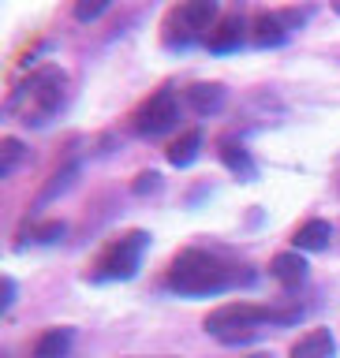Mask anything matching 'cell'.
<instances>
[{
    "mask_svg": "<svg viewBox=\"0 0 340 358\" xmlns=\"http://www.w3.org/2000/svg\"><path fill=\"white\" fill-rule=\"evenodd\" d=\"M184 97L198 116H210V112H217L224 105V86L221 83H195L184 90Z\"/></svg>",
    "mask_w": 340,
    "mask_h": 358,
    "instance_id": "obj_8",
    "label": "cell"
},
{
    "mask_svg": "<svg viewBox=\"0 0 340 358\" xmlns=\"http://www.w3.org/2000/svg\"><path fill=\"white\" fill-rule=\"evenodd\" d=\"M109 11V0H94V4H90V0H83V4H75V19H97V15H105Z\"/></svg>",
    "mask_w": 340,
    "mask_h": 358,
    "instance_id": "obj_18",
    "label": "cell"
},
{
    "mask_svg": "<svg viewBox=\"0 0 340 358\" xmlns=\"http://www.w3.org/2000/svg\"><path fill=\"white\" fill-rule=\"evenodd\" d=\"M64 71L60 67H38L27 83L15 90V97H11V108L22 112V123H34V127H41L45 120L53 116L56 108H60L64 101Z\"/></svg>",
    "mask_w": 340,
    "mask_h": 358,
    "instance_id": "obj_2",
    "label": "cell"
},
{
    "mask_svg": "<svg viewBox=\"0 0 340 358\" xmlns=\"http://www.w3.org/2000/svg\"><path fill=\"white\" fill-rule=\"evenodd\" d=\"M217 4L213 0H187V4H179L168 11V19H165V41L172 45H191V41H202L206 38L210 41V34L213 27H217Z\"/></svg>",
    "mask_w": 340,
    "mask_h": 358,
    "instance_id": "obj_4",
    "label": "cell"
},
{
    "mask_svg": "<svg viewBox=\"0 0 340 358\" xmlns=\"http://www.w3.org/2000/svg\"><path fill=\"white\" fill-rule=\"evenodd\" d=\"M198 150H202V131H198V127H191V131H184L172 145H168V164L187 168V164L198 157Z\"/></svg>",
    "mask_w": 340,
    "mask_h": 358,
    "instance_id": "obj_14",
    "label": "cell"
},
{
    "mask_svg": "<svg viewBox=\"0 0 340 358\" xmlns=\"http://www.w3.org/2000/svg\"><path fill=\"white\" fill-rule=\"evenodd\" d=\"M333 11H336V15H340V0H336V4H333Z\"/></svg>",
    "mask_w": 340,
    "mask_h": 358,
    "instance_id": "obj_21",
    "label": "cell"
},
{
    "mask_svg": "<svg viewBox=\"0 0 340 358\" xmlns=\"http://www.w3.org/2000/svg\"><path fill=\"white\" fill-rule=\"evenodd\" d=\"M168 287L187 299H206L229 287V268L206 250H179L168 265Z\"/></svg>",
    "mask_w": 340,
    "mask_h": 358,
    "instance_id": "obj_1",
    "label": "cell"
},
{
    "mask_svg": "<svg viewBox=\"0 0 340 358\" xmlns=\"http://www.w3.org/2000/svg\"><path fill=\"white\" fill-rule=\"evenodd\" d=\"M247 358H269V355H247Z\"/></svg>",
    "mask_w": 340,
    "mask_h": 358,
    "instance_id": "obj_22",
    "label": "cell"
},
{
    "mask_svg": "<svg viewBox=\"0 0 340 358\" xmlns=\"http://www.w3.org/2000/svg\"><path fill=\"white\" fill-rule=\"evenodd\" d=\"M11 302H15V280H11V276H4V299H0V306H11Z\"/></svg>",
    "mask_w": 340,
    "mask_h": 358,
    "instance_id": "obj_20",
    "label": "cell"
},
{
    "mask_svg": "<svg viewBox=\"0 0 340 358\" xmlns=\"http://www.w3.org/2000/svg\"><path fill=\"white\" fill-rule=\"evenodd\" d=\"M269 273H273V280H280L285 287H296L307 280V262H303L299 250H288V254H277L273 262H269Z\"/></svg>",
    "mask_w": 340,
    "mask_h": 358,
    "instance_id": "obj_9",
    "label": "cell"
},
{
    "mask_svg": "<svg viewBox=\"0 0 340 358\" xmlns=\"http://www.w3.org/2000/svg\"><path fill=\"white\" fill-rule=\"evenodd\" d=\"M333 351H336V343H333L329 329H311L292 343V358H333Z\"/></svg>",
    "mask_w": 340,
    "mask_h": 358,
    "instance_id": "obj_7",
    "label": "cell"
},
{
    "mask_svg": "<svg viewBox=\"0 0 340 358\" xmlns=\"http://www.w3.org/2000/svg\"><path fill=\"white\" fill-rule=\"evenodd\" d=\"M179 120V105L172 90H157L150 101H142L139 112H135V131L139 134H161Z\"/></svg>",
    "mask_w": 340,
    "mask_h": 358,
    "instance_id": "obj_6",
    "label": "cell"
},
{
    "mask_svg": "<svg viewBox=\"0 0 340 358\" xmlns=\"http://www.w3.org/2000/svg\"><path fill=\"white\" fill-rule=\"evenodd\" d=\"M221 161L229 164L236 176H243L247 183H251V179H254V164H251V153H247L243 145H236L232 138H224V142H221Z\"/></svg>",
    "mask_w": 340,
    "mask_h": 358,
    "instance_id": "obj_15",
    "label": "cell"
},
{
    "mask_svg": "<svg viewBox=\"0 0 340 358\" xmlns=\"http://www.w3.org/2000/svg\"><path fill=\"white\" fill-rule=\"evenodd\" d=\"M292 243H296V250H307V254L325 250V246L333 243V224L329 220H307L296 235H292Z\"/></svg>",
    "mask_w": 340,
    "mask_h": 358,
    "instance_id": "obj_10",
    "label": "cell"
},
{
    "mask_svg": "<svg viewBox=\"0 0 340 358\" xmlns=\"http://www.w3.org/2000/svg\"><path fill=\"white\" fill-rule=\"evenodd\" d=\"M157 187H161V176L157 172H142L135 179V194H146V190H157Z\"/></svg>",
    "mask_w": 340,
    "mask_h": 358,
    "instance_id": "obj_19",
    "label": "cell"
},
{
    "mask_svg": "<svg viewBox=\"0 0 340 358\" xmlns=\"http://www.w3.org/2000/svg\"><path fill=\"white\" fill-rule=\"evenodd\" d=\"M266 321H280V313L269 306H254V302H224L206 317V332L224 343H240L247 336H254L258 324Z\"/></svg>",
    "mask_w": 340,
    "mask_h": 358,
    "instance_id": "obj_3",
    "label": "cell"
},
{
    "mask_svg": "<svg viewBox=\"0 0 340 358\" xmlns=\"http://www.w3.org/2000/svg\"><path fill=\"white\" fill-rule=\"evenodd\" d=\"M240 41H243V19L240 15H224L217 27H213L206 45H210V52H232Z\"/></svg>",
    "mask_w": 340,
    "mask_h": 358,
    "instance_id": "obj_11",
    "label": "cell"
},
{
    "mask_svg": "<svg viewBox=\"0 0 340 358\" xmlns=\"http://www.w3.org/2000/svg\"><path fill=\"white\" fill-rule=\"evenodd\" d=\"M27 157V150H22L19 138H4L0 142V176H11L15 172V164Z\"/></svg>",
    "mask_w": 340,
    "mask_h": 358,
    "instance_id": "obj_16",
    "label": "cell"
},
{
    "mask_svg": "<svg viewBox=\"0 0 340 358\" xmlns=\"http://www.w3.org/2000/svg\"><path fill=\"white\" fill-rule=\"evenodd\" d=\"M254 45H262V49H273V45H285L288 41V22L280 19V15H258L254 19Z\"/></svg>",
    "mask_w": 340,
    "mask_h": 358,
    "instance_id": "obj_12",
    "label": "cell"
},
{
    "mask_svg": "<svg viewBox=\"0 0 340 358\" xmlns=\"http://www.w3.org/2000/svg\"><path fill=\"white\" fill-rule=\"evenodd\" d=\"M72 355V329H49L38 336L30 358H67Z\"/></svg>",
    "mask_w": 340,
    "mask_h": 358,
    "instance_id": "obj_13",
    "label": "cell"
},
{
    "mask_svg": "<svg viewBox=\"0 0 340 358\" xmlns=\"http://www.w3.org/2000/svg\"><path fill=\"white\" fill-rule=\"evenodd\" d=\"M64 220H49V224H38L30 235H34V243H60L64 239Z\"/></svg>",
    "mask_w": 340,
    "mask_h": 358,
    "instance_id": "obj_17",
    "label": "cell"
},
{
    "mask_svg": "<svg viewBox=\"0 0 340 358\" xmlns=\"http://www.w3.org/2000/svg\"><path fill=\"white\" fill-rule=\"evenodd\" d=\"M146 243H150V235H146V231H128L123 239H116L105 254H101L97 273L105 280H131L135 273H139Z\"/></svg>",
    "mask_w": 340,
    "mask_h": 358,
    "instance_id": "obj_5",
    "label": "cell"
}]
</instances>
